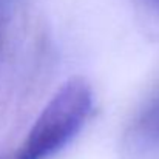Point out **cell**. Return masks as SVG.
Instances as JSON below:
<instances>
[{"instance_id": "cell-1", "label": "cell", "mask_w": 159, "mask_h": 159, "mask_svg": "<svg viewBox=\"0 0 159 159\" xmlns=\"http://www.w3.org/2000/svg\"><path fill=\"white\" fill-rule=\"evenodd\" d=\"M93 110V91L85 79L63 84L39 114L23 142L5 159H50L84 128Z\"/></svg>"}, {"instance_id": "cell-2", "label": "cell", "mask_w": 159, "mask_h": 159, "mask_svg": "<svg viewBox=\"0 0 159 159\" xmlns=\"http://www.w3.org/2000/svg\"><path fill=\"white\" fill-rule=\"evenodd\" d=\"M136 133L150 134L155 141L159 138V101L150 107L147 113H144L142 119L139 120V125H136Z\"/></svg>"}, {"instance_id": "cell-3", "label": "cell", "mask_w": 159, "mask_h": 159, "mask_svg": "<svg viewBox=\"0 0 159 159\" xmlns=\"http://www.w3.org/2000/svg\"><path fill=\"white\" fill-rule=\"evenodd\" d=\"M0 43H2V22H0Z\"/></svg>"}]
</instances>
